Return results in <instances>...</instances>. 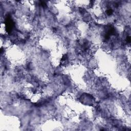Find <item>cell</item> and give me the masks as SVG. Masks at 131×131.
Segmentation results:
<instances>
[{
    "label": "cell",
    "mask_w": 131,
    "mask_h": 131,
    "mask_svg": "<svg viewBox=\"0 0 131 131\" xmlns=\"http://www.w3.org/2000/svg\"><path fill=\"white\" fill-rule=\"evenodd\" d=\"M13 22L9 18H7L6 19V29L7 30L8 32L11 30L13 28Z\"/></svg>",
    "instance_id": "1"
}]
</instances>
